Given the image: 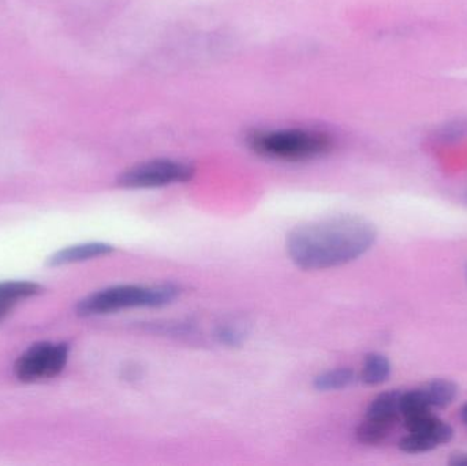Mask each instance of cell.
<instances>
[{
	"label": "cell",
	"mask_w": 467,
	"mask_h": 466,
	"mask_svg": "<svg viewBox=\"0 0 467 466\" xmlns=\"http://www.w3.org/2000/svg\"><path fill=\"white\" fill-rule=\"evenodd\" d=\"M378 240L368 219L335 215L298 224L287 237V254L305 271L328 270L364 256Z\"/></svg>",
	"instance_id": "obj_1"
},
{
	"label": "cell",
	"mask_w": 467,
	"mask_h": 466,
	"mask_svg": "<svg viewBox=\"0 0 467 466\" xmlns=\"http://www.w3.org/2000/svg\"><path fill=\"white\" fill-rule=\"evenodd\" d=\"M180 287L172 284L159 285V286H122L109 287L88 295L79 301L77 312L81 316H95V315L115 314L133 308H161L177 300Z\"/></svg>",
	"instance_id": "obj_2"
},
{
	"label": "cell",
	"mask_w": 467,
	"mask_h": 466,
	"mask_svg": "<svg viewBox=\"0 0 467 466\" xmlns=\"http://www.w3.org/2000/svg\"><path fill=\"white\" fill-rule=\"evenodd\" d=\"M247 142L258 155L288 161L320 158L334 147V140L328 134L304 129L254 131Z\"/></svg>",
	"instance_id": "obj_3"
},
{
	"label": "cell",
	"mask_w": 467,
	"mask_h": 466,
	"mask_svg": "<svg viewBox=\"0 0 467 466\" xmlns=\"http://www.w3.org/2000/svg\"><path fill=\"white\" fill-rule=\"evenodd\" d=\"M196 169L185 161L159 159L145 161L126 170L118 178V185L126 189H152L191 181Z\"/></svg>",
	"instance_id": "obj_4"
},
{
	"label": "cell",
	"mask_w": 467,
	"mask_h": 466,
	"mask_svg": "<svg viewBox=\"0 0 467 466\" xmlns=\"http://www.w3.org/2000/svg\"><path fill=\"white\" fill-rule=\"evenodd\" d=\"M67 358V344L40 342L19 356L14 366V374L24 383L51 379L65 369Z\"/></svg>",
	"instance_id": "obj_5"
},
{
	"label": "cell",
	"mask_w": 467,
	"mask_h": 466,
	"mask_svg": "<svg viewBox=\"0 0 467 466\" xmlns=\"http://www.w3.org/2000/svg\"><path fill=\"white\" fill-rule=\"evenodd\" d=\"M405 426L409 435L400 442V449L403 453H428L439 446L446 445L454 438L452 427L433 416L432 412L409 419L405 420Z\"/></svg>",
	"instance_id": "obj_6"
},
{
	"label": "cell",
	"mask_w": 467,
	"mask_h": 466,
	"mask_svg": "<svg viewBox=\"0 0 467 466\" xmlns=\"http://www.w3.org/2000/svg\"><path fill=\"white\" fill-rule=\"evenodd\" d=\"M114 248L109 243H90L82 245L70 246L62 249L49 257L47 264L49 267H60V265L74 264V263L87 262V260L98 259L112 254Z\"/></svg>",
	"instance_id": "obj_7"
},
{
	"label": "cell",
	"mask_w": 467,
	"mask_h": 466,
	"mask_svg": "<svg viewBox=\"0 0 467 466\" xmlns=\"http://www.w3.org/2000/svg\"><path fill=\"white\" fill-rule=\"evenodd\" d=\"M41 286L33 282H0V320L5 319L19 303L40 295Z\"/></svg>",
	"instance_id": "obj_8"
},
{
	"label": "cell",
	"mask_w": 467,
	"mask_h": 466,
	"mask_svg": "<svg viewBox=\"0 0 467 466\" xmlns=\"http://www.w3.org/2000/svg\"><path fill=\"white\" fill-rule=\"evenodd\" d=\"M400 391L379 394L367 410L365 418L394 426L400 418Z\"/></svg>",
	"instance_id": "obj_9"
},
{
	"label": "cell",
	"mask_w": 467,
	"mask_h": 466,
	"mask_svg": "<svg viewBox=\"0 0 467 466\" xmlns=\"http://www.w3.org/2000/svg\"><path fill=\"white\" fill-rule=\"evenodd\" d=\"M431 408L443 409L454 402L458 396V386L451 380L435 379L421 388Z\"/></svg>",
	"instance_id": "obj_10"
},
{
	"label": "cell",
	"mask_w": 467,
	"mask_h": 466,
	"mask_svg": "<svg viewBox=\"0 0 467 466\" xmlns=\"http://www.w3.org/2000/svg\"><path fill=\"white\" fill-rule=\"evenodd\" d=\"M391 363L380 353H370L365 357L361 379L365 385L379 386L389 380L391 375Z\"/></svg>",
	"instance_id": "obj_11"
},
{
	"label": "cell",
	"mask_w": 467,
	"mask_h": 466,
	"mask_svg": "<svg viewBox=\"0 0 467 466\" xmlns=\"http://www.w3.org/2000/svg\"><path fill=\"white\" fill-rule=\"evenodd\" d=\"M392 429H394V426L365 418V420L357 429L356 437L364 445H380L389 438Z\"/></svg>",
	"instance_id": "obj_12"
},
{
	"label": "cell",
	"mask_w": 467,
	"mask_h": 466,
	"mask_svg": "<svg viewBox=\"0 0 467 466\" xmlns=\"http://www.w3.org/2000/svg\"><path fill=\"white\" fill-rule=\"evenodd\" d=\"M354 379H356V375L351 369L337 368L318 375L313 382V386L318 391L343 390V388H348Z\"/></svg>",
	"instance_id": "obj_13"
},
{
	"label": "cell",
	"mask_w": 467,
	"mask_h": 466,
	"mask_svg": "<svg viewBox=\"0 0 467 466\" xmlns=\"http://www.w3.org/2000/svg\"><path fill=\"white\" fill-rule=\"evenodd\" d=\"M430 412H432V408L428 404L421 388L400 394V418L409 420Z\"/></svg>",
	"instance_id": "obj_14"
},
{
	"label": "cell",
	"mask_w": 467,
	"mask_h": 466,
	"mask_svg": "<svg viewBox=\"0 0 467 466\" xmlns=\"http://www.w3.org/2000/svg\"><path fill=\"white\" fill-rule=\"evenodd\" d=\"M216 338L221 344L227 345V347H239L244 342V333L238 328L224 326L216 331Z\"/></svg>",
	"instance_id": "obj_15"
},
{
	"label": "cell",
	"mask_w": 467,
	"mask_h": 466,
	"mask_svg": "<svg viewBox=\"0 0 467 466\" xmlns=\"http://www.w3.org/2000/svg\"><path fill=\"white\" fill-rule=\"evenodd\" d=\"M449 464L452 466H467V454H454L451 460H450Z\"/></svg>",
	"instance_id": "obj_16"
},
{
	"label": "cell",
	"mask_w": 467,
	"mask_h": 466,
	"mask_svg": "<svg viewBox=\"0 0 467 466\" xmlns=\"http://www.w3.org/2000/svg\"><path fill=\"white\" fill-rule=\"evenodd\" d=\"M461 420L467 427V402L463 405L462 409H461Z\"/></svg>",
	"instance_id": "obj_17"
},
{
	"label": "cell",
	"mask_w": 467,
	"mask_h": 466,
	"mask_svg": "<svg viewBox=\"0 0 467 466\" xmlns=\"http://www.w3.org/2000/svg\"><path fill=\"white\" fill-rule=\"evenodd\" d=\"M466 273H467V270H466Z\"/></svg>",
	"instance_id": "obj_18"
}]
</instances>
